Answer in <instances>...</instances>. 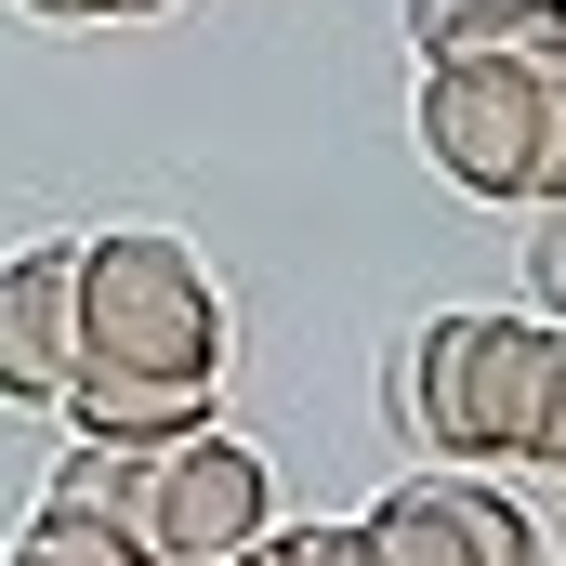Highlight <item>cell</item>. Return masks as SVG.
<instances>
[{"label":"cell","instance_id":"obj_1","mask_svg":"<svg viewBox=\"0 0 566 566\" xmlns=\"http://www.w3.org/2000/svg\"><path fill=\"white\" fill-rule=\"evenodd\" d=\"M541 382H554V316L541 303H434L396 343V422L434 461H527L541 434Z\"/></svg>","mask_w":566,"mask_h":566},{"label":"cell","instance_id":"obj_2","mask_svg":"<svg viewBox=\"0 0 566 566\" xmlns=\"http://www.w3.org/2000/svg\"><path fill=\"white\" fill-rule=\"evenodd\" d=\"M80 369H133L171 396H211L224 409V369H238V316L211 264L171 238V224H106L80 238Z\"/></svg>","mask_w":566,"mask_h":566},{"label":"cell","instance_id":"obj_3","mask_svg":"<svg viewBox=\"0 0 566 566\" xmlns=\"http://www.w3.org/2000/svg\"><path fill=\"white\" fill-rule=\"evenodd\" d=\"M422 158L488 198V211H541V171H554V93L541 66H501V53H461V66H422Z\"/></svg>","mask_w":566,"mask_h":566},{"label":"cell","instance_id":"obj_4","mask_svg":"<svg viewBox=\"0 0 566 566\" xmlns=\"http://www.w3.org/2000/svg\"><path fill=\"white\" fill-rule=\"evenodd\" d=\"M264 527H277V461L251 434L198 422L145 448V566H238Z\"/></svg>","mask_w":566,"mask_h":566},{"label":"cell","instance_id":"obj_5","mask_svg":"<svg viewBox=\"0 0 566 566\" xmlns=\"http://www.w3.org/2000/svg\"><path fill=\"white\" fill-rule=\"evenodd\" d=\"M369 566H541V527L488 488V474H409V488H382L369 514Z\"/></svg>","mask_w":566,"mask_h":566},{"label":"cell","instance_id":"obj_6","mask_svg":"<svg viewBox=\"0 0 566 566\" xmlns=\"http://www.w3.org/2000/svg\"><path fill=\"white\" fill-rule=\"evenodd\" d=\"M80 369V238H27L0 264V409H53Z\"/></svg>","mask_w":566,"mask_h":566},{"label":"cell","instance_id":"obj_7","mask_svg":"<svg viewBox=\"0 0 566 566\" xmlns=\"http://www.w3.org/2000/svg\"><path fill=\"white\" fill-rule=\"evenodd\" d=\"M409 53L422 66H461V53L554 66L566 53V0H409Z\"/></svg>","mask_w":566,"mask_h":566},{"label":"cell","instance_id":"obj_8","mask_svg":"<svg viewBox=\"0 0 566 566\" xmlns=\"http://www.w3.org/2000/svg\"><path fill=\"white\" fill-rule=\"evenodd\" d=\"M53 409L80 434H106V448H171V434L211 422V396H171V382H133V369H66Z\"/></svg>","mask_w":566,"mask_h":566},{"label":"cell","instance_id":"obj_9","mask_svg":"<svg viewBox=\"0 0 566 566\" xmlns=\"http://www.w3.org/2000/svg\"><path fill=\"white\" fill-rule=\"evenodd\" d=\"M40 501H66V514H106V527H133V541H145V448L66 434V461L40 474Z\"/></svg>","mask_w":566,"mask_h":566},{"label":"cell","instance_id":"obj_10","mask_svg":"<svg viewBox=\"0 0 566 566\" xmlns=\"http://www.w3.org/2000/svg\"><path fill=\"white\" fill-rule=\"evenodd\" d=\"M251 566H369V527L343 514V527H264Z\"/></svg>","mask_w":566,"mask_h":566},{"label":"cell","instance_id":"obj_11","mask_svg":"<svg viewBox=\"0 0 566 566\" xmlns=\"http://www.w3.org/2000/svg\"><path fill=\"white\" fill-rule=\"evenodd\" d=\"M527 303L566 329V198H541V211H527Z\"/></svg>","mask_w":566,"mask_h":566},{"label":"cell","instance_id":"obj_12","mask_svg":"<svg viewBox=\"0 0 566 566\" xmlns=\"http://www.w3.org/2000/svg\"><path fill=\"white\" fill-rule=\"evenodd\" d=\"M527 474L566 488V329H554V382H541V434H527Z\"/></svg>","mask_w":566,"mask_h":566},{"label":"cell","instance_id":"obj_13","mask_svg":"<svg viewBox=\"0 0 566 566\" xmlns=\"http://www.w3.org/2000/svg\"><path fill=\"white\" fill-rule=\"evenodd\" d=\"M541 93H554V171H541V198H566V53L541 66Z\"/></svg>","mask_w":566,"mask_h":566},{"label":"cell","instance_id":"obj_14","mask_svg":"<svg viewBox=\"0 0 566 566\" xmlns=\"http://www.w3.org/2000/svg\"><path fill=\"white\" fill-rule=\"evenodd\" d=\"M13 13H40V27H106L119 0H13Z\"/></svg>","mask_w":566,"mask_h":566},{"label":"cell","instance_id":"obj_15","mask_svg":"<svg viewBox=\"0 0 566 566\" xmlns=\"http://www.w3.org/2000/svg\"><path fill=\"white\" fill-rule=\"evenodd\" d=\"M119 13H171V0H119Z\"/></svg>","mask_w":566,"mask_h":566},{"label":"cell","instance_id":"obj_16","mask_svg":"<svg viewBox=\"0 0 566 566\" xmlns=\"http://www.w3.org/2000/svg\"><path fill=\"white\" fill-rule=\"evenodd\" d=\"M238 566H251V554H238Z\"/></svg>","mask_w":566,"mask_h":566}]
</instances>
